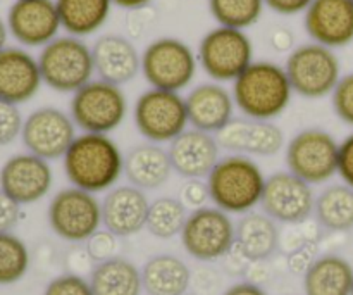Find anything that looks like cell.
<instances>
[{
  "label": "cell",
  "instance_id": "38",
  "mask_svg": "<svg viewBox=\"0 0 353 295\" xmlns=\"http://www.w3.org/2000/svg\"><path fill=\"white\" fill-rule=\"evenodd\" d=\"M179 200L185 204L186 209L195 211L207 206V200H210L209 189H207L205 180H186L179 190Z\"/></svg>",
  "mask_w": 353,
  "mask_h": 295
},
{
  "label": "cell",
  "instance_id": "28",
  "mask_svg": "<svg viewBox=\"0 0 353 295\" xmlns=\"http://www.w3.org/2000/svg\"><path fill=\"white\" fill-rule=\"evenodd\" d=\"M62 30L85 38L102 30L112 12V0H55Z\"/></svg>",
  "mask_w": 353,
  "mask_h": 295
},
{
  "label": "cell",
  "instance_id": "22",
  "mask_svg": "<svg viewBox=\"0 0 353 295\" xmlns=\"http://www.w3.org/2000/svg\"><path fill=\"white\" fill-rule=\"evenodd\" d=\"M41 85L38 57L23 47H6L0 52V100L21 106L30 102Z\"/></svg>",
  "mask_w": 353,
  "mask_h": 295
},
{
  "label": "cell",
  "instance_id": "15",
  "mask_svg": "<svg viewBox=\"0 0 353 295\" xmlns=\"http://www.w3.org/2000/svg\"><path fill=\"white\" fill-rule=\"evenodd\" d=\"M52 185L50 162L31 152L10 155L0 168V189L21 206L40 202L50 193Z\"/></svg>",
  "mask_w": 353,
  "mask_h": 295
},
{
  "label": "cell",
  "instance_id": "36",
  "mask_svg": "<svg viewBox=\"0 0 353 295\" xmlns=\"http://www.w3.org/2000/svg\"><path fill=\"white\" fill-rule=\"evenodd\" d=\"M43 295H93V290L90 280L76 273H64L48 282Z\"/></svg>",
  "mask_w": 353,
  "mask_h": 295
},
{
  "label": "cell",
  "instance_id": "26",
  "mask_svg": "<svg viewBox=\"0 0 353 295\" xmlns=\"http://www.w3.org/2000/svg\"><path fill=\"white\" fill-rule=\"evenodd\" d=\"M305 295H352L353 266L338 254H324L314 259L303 273Z\"/></svg>",
  "mask_w": 353,
  "mask_h": 295
},
{
  "label": "cell",
  "instance_id": "27",
  "mask_svg": "<svg viewBox=\"0 0 353 295\" xmlns=\"http://www.w3.org/2000/svg\"><path fill=\"white\" fill-rule=\"evenodd\" d=\"M141 283L148 295H185L192 283V272L176 256L159 254L141 268Z\"/></svg>",
  "mask_w": 353,
  "mask_h": 295
},
{
  "label": "cell",
  "instance_id": "17",
  "mask_svg": "<svg viewBox=\"0 0 353 295\" xmlns=\"http://www.w3.org/2000/svg\"><path fill=\"white\" fill-rule=\"evenodd\" d=\"M221 149L248 158H271L285 149V133L274 121L234 117L216 135Z\"/></svg>",
  "mask_w": 353,
  "mask_h": 295
},
{
  "label": "cell",
  "instance_id": "8",
  "mask_svg": "<svg viewBox=\"0 0 353 295\" xmlns=\"http://www.w3.org/2000/svg\"><path fill=\"white\" fill-rule=\"evenodd\" d=\"M340 142L323 128H305L285 149L288 171L309 185H324L338 175Z\"/></svg>",
  "mask_w": 353,
  "mask_h": 295
},
{
  "label": "cell",
  "instance_id": "13",
  "mask_svg": "<svg viewBox=\"0 0 353 295\" xmlns=\"http://www.w3.org/2000/svg\"><path fill=\"white\" fill-rule=\"evenodd\" d=\"M71 114L59 107H40L24 117L21 140L26 152L45 161L62 159L78 137Z\"/></svg>",
  "mask_w": 353,
  "mask_h": 295
},
{
  "label": "cell",
  "instance_id": "23",
  "mask_svg": "<svg viewBox=\"0 0 353 295\" xmlns=\"http://www.w3.org/2000/svg\"><path fill=\"white\" fill-rule=\"evenodd\" d=\"M93 66L99 79L126 85L141 73V54L123 35H102L92 47Z\"/></svg>",
  "mask_w": 353,
  "mask_h": 295
},
{
  "label": "cell",
  "instance_id": "19",
  "mask_svg": "<svg viewBox=\"0 0 353 295\" xmlns=\"http://www.w3.org/2000/svg\"><path fill=\"white\" fill-rule=\"evenodd\" d=\"M221 145L216 135L190 126L169 144L172 169L185 180H207L219 162Z\"/></svg>",
  "mask_w": 353,
  "mask_h": 295
},
{
  "label": "cell",
  "instance_id": "2",
  "mask_svg": "<svg viewBox=\"0 0 353 295\" xmlns=\"http://www.w3.org/2000/svg\"><path fill=\"white\" fill-rule=\"evenodd\" d=\"M233 99L245 117L274 121L290 107L293 88L285 66L254 61L233 82Z\"/></svg>",
  "mask_w": 353,
  "mask_h": 295
},
{
  "label": "cell",
  "instance_id": "25",
  "mask_svg": "<svg viewBox=\"0 0 353 295\" xmlns=\"http://www.w3.org/2000/svg\"><path fill=\"white\" fill-rule=\"evenodd\" d=\"M279 245V228L264 211H252L243 214L236 223L234 249L245 261H265Z\"/></svg>",
  "mask_w": 353,
  "mask_h": 295
},
{
  "label": "cell",
  "instance_id": "32",
  "mask_svg": "<svg viewBox=\"0 0 353 295\" xmlns=\"http://www.w3.org/2000/svg\"><path fill=\"white\" fill-rule=\"evenodd\" d=\"M264 0H209V10L217 26L248 30L261 21Z\"/></svg>",
  "mask_w": 353,
  "mask_h": 295
},
{
  "label": "cell",
  "instance_id": "37",
  "mask_svg": "<svg viewBox=\"0 0 353 295\" xmlns=\"http://www.w3.org/2000/svg\"><path fill=\"white\" fill-rule=\"evenodd\" d=\"M117 237L109 230H99L92 238L86 240V254L97 263L116 258Z\"/></svg>",
  "mask_w": 353,
  "mask_h": 295
},
{
  "label": "cell",
  "instance_id": "46",
  "mask_svg": "<svg viewBox=\"0 0 353 295\" xmlns=\"http://www.w3.org/2000/svg\"><path fill=\"white\" fill-rule=\"evenodd\" d=\"M352 2H353V0H352Z\"/></svg>",
  "mask_w": 353,
  "mask_h": 295
},
{
  "label": "cell",
  "instance_id": "14",
  "mask_svg": "<svg viewBox=\"0 0 353 295\" xmlns=\"http://www.w3.org/2000/svg\"><path fill=\"white\" fill-rule=\"evenodd\" d=\"M261 207L276 223L299 225L314 214L316 193L312 185L286 169L268 176Z\"/></svg>",
  "mask_w": 353,
  "mask_h": 295
},
{
  "label": "cell",
  "instance_id": "1",
  "mask_svg": "<svg viewBox=\"0 0 353 295\" xmlns=\"http://www.w3.org/2000/svg\"><path fill=\"white\" fill-rule=\"evenodd\" d=\"M62 166L72 187L99 196L124 176V154L109 135L81 133L62 158Z\"/></svg>",
  "mask_w": 353,
  "mask_h": 295
},
{
  "label": "cell",
  "instance_id": "43",
  "mask_svg": "<svg viewBox=\"0 0 353 295\" xmlns=\"http://www.w3.org/2000/svg\"><path fill=\"white\" fill-rule=\"evenodd\" d=\"M152 0H112L114 6L121 7V9H128V10H138L143 9V7L150 6Z\"/></svg>",
  "mask_w": 353,
  "mask_h": 295
},
{
  "label": "cell",
  "instance_id": "33",
  "mask_svg": "<svg viewBox=\"0 0 353 295\" xmlns=\"http://www.w3.org/2000/svg\"><path fill=\"white\" fill-rule=\"evenodd\" d=\"M30 249L12 231L0 234V285H14L30 269Z\"/></svg>",
  "mask_w": 353,
  "mask_h": 295
},
{
  "label": "cell",
  "instance_id": "7",
  "mask_svg": "<svg viewBox=\"0 0 353 295\" xmlns=\"http://www.w3.org/2000/svg\"><path fill=\"white\" fill-rule=\"evenodd\" d=\"M286 75L296 95L309 100L331 95L341 79V64L333 48L310 41L299 45L286 59Z\"/></svg>",
  "mask_w": 353,
  "mask_h": 295
},
{
  "label": "cell",
  "instance_id": "31",
  "mask_svg": "<svg viewBox=\"0 0 353 295\" xmlns=\"http://www.w3.org/2000/svg\"><path fill=\"white\" fill-rule=\"evenodd\" d=\"M188 209L178 197H159L152 200L147 218V230L161 240L181 235L188 220Z\"/></svg>",
  "mask_w": 353,
  "mask_h": 295
},
{
  "label": "cell",
  "instance_id": "12",
  "mask_svg": "<svg viewBox=\"0 0 353 295\" xmlns=\"http://www.w3.org/2000/svg\"><path fill=\"white\" fill-rule=\"evenodd\" d=\"M179 238L190 258L214 263L226 258L234 249L236 225L231 214L216 206H205L190 211Z\"/></svg>",
  "mask_w": 353,
  "mask_h": 295
},
{
  "label": "cell",
  "instance_id": "29",
  "mask_svg": "<svg viewBox=\"0 0 353 295\" xmlns=\"http://www.w3.org/2000/svg\"><path fill=\"white\" fill-rule=\"evenodd\" d=\"M90 285L93 295H140L143 290L141 269L130 259L116 256L97 263L90 275Z\"/></svg>",
  "mask_w": 353,
  "mask_h": 295
},
{
  "label": "cell",
  "instance_id": "18",
  "mask_svg": "<svg viewBox=\"0 0 353 295\" xmlns=\"http://www.w3.org/2000/svg\"><path fill=\"white\" fill-rule=\"evenodd\" d=\"M310 40L327 48L347 47L353 41L352 0H312L303 12Z\"/></svg>",
  "mask_w": 353,
  "mask_h": 295
},
{
  "label": "cell",
  "instance_id": "40",
  "mask_svg": "<svg viewBox=\"0 0 353 295\" xmlns=\"http://www.w3.org/2000/svg\"><path fill=\"white\" fill-rule=\"evenodd\" d=\"M338 176L345 185L353 189V133L340 142V158H338Z\"/></svg>",
  "mask_w": 353,
  "mask_h": 295
},
{
  "label": "cell",
  "instance_id": "47",
  "mask_svg": "<svg viewBox=\"0 0 353 295\" xmlns=\"http://www.w3.org/2000/svg\"><path fill=\"white\" fill-rule=\"evenodd\" d=\"M185 295H186V294H185Z\"/></svg>",
  "mask_w": 353,
  "mask_h": 295
},
{
  "label": "cell",
  "instance_id": "35",
  "mask_svg": "<svg viewBox=\"0 0 353 295\" xmlns=\"http://www.w3.org/2000/svg\"><path fill=\"white\" fill-rule=\"evenodd\" d=\"M331 102L334 114L345 124L353 128V73L341 76L334 92L331 93Z\"/></svg>",
  "mask_w": 353,
  "mask_h": 295
},
{
  "label": "cell",
  "instance_id": "10",
  "mask_svg": "<svg viewBox=\"0 0 353 295\" xmlns=\"http://www.w3.org/2000/svg\"><path fill=\"white\" fill-rule=\"evenodd\" d=\"M196 57L210 82L233 83L254 62V45L243 30L216 26L202 37Z\"/></svg>",
  "mask_w": 353,
  "mask_h": 295
},
{
  "label": "cell",
  "instance_id": "16",
  "mask_svg": "<svg viewBox=\"0 0 353 295\" xmlns=\"http://www.w3.org/2000/svg\"><path fill=\"white\" fill-rule=\"evenodd\" d=\"M9 35L23 47H41L62 30L55 0H16L7 12Z\"/></svg>",
  "mask_w": 353,
  "mask_h": 295
},
{
  "label": "cell",
  "instance_id": "9",
  "mask_svg": "<svg viewBox=\"0 0 353 295\" xmlns=\"http://www.w3.org/2000/svg\"><path fill=\"white\" fill-rule=\"evenodd\" d=\"M133 121L147 142L171 144L190 126L185 97L169 90H145L134 102Z\"/></svg>",
  "mask_w": 353,
  "mask_h": 295
},
{
  "label": "cell",
  "instance_id": "42",
  "mask_svg": "<svg viewBox=\"0 0 353 295\" xmlns=\"http://www.w3.org/2000/svg\"><path fill=\"white\" fill-rule=\"evenodd\" d=\"M223 295H268L261 285L252 282H240L231 285Z\"/></svg>",
  "mask_w": 353,
  "mask_h": 295
},
{
  "label": "cell",
  "instance_id": "30",
  "mask_svg": "<svg viewBox=\"0 0 353 295\" xmlns=\"http://www.w3.org/2000/svg\"><path fill=\"white\" fill-rule=\"evenodd\" d=\"M321 227L331 231H348L353 228V189L345 183L326 187L316 196L314 207Z\"/></svg>",
  "mask_w": 353,
  "mask_h": 295
},
{
  "label": "cell",
  "instance_id": "34",
  "mask_svg": "<svg viewBox=\"0 0 353 295\" xmlns=\"http://www.w3.org/2000/svg\"><path fill=\"white\" fill-rule=\"evenodd\" d=\"M24 117L19 106L0 100V147L9 145L21 138L23 133Z\"/></svg>",
  "mask_w": 353,
  "mask_h": 295
},
{
  "label": "cell",
  "instance_id": "21",
  "mask_svg": "<svg viewBox=\"0 0 353 295\" xmlns=\"http://www.w3.org/2000/svg\"><path fill=\"white\" fill-rule=\"evenodd\" d=\"M190 126L217 135L234 120L233 93L223 83L205 82L193 86L185 97Z\"/></svg>",
  "mask_w": 353,
  "mask_h": 295
},
{
  "label": "cell",
  "instance_id": "41",
  "mask_svg": "<svg viewBox=\"0 0 353 295\" xmlns=\"http://www.w3.org/2000/svg\"><path fill=\"white\" fill-rule=\"evenodd\" d=\"M265 7L281 16H296L305 12L312 0H264Z\"/></svg>",
  "mask_w": 353,
  "mask_h": 295
},
{
  "label": "cell",
  "instance_id": "6",
  "mask_svg": "<svg viewBox=\"0 0 353 295\" xmlns=\"http://www.w3.org/2000/svg\"><path fill=\"white\" fill-rule=\"evenodd\" d=\"M196 69V52L179 38H157L141 52V75L150 88L179 93L192 85Z\"/></svg>",
  "mask_w": 353,
  "mask_h": 295
},
{
  "label": "cell",
  "instance_id": "5",
  "mask_svg": "<svg viewBox=\"0 0 353 295\" xmlns=\"http://www.w3.org/2000/svg\"><path fill=\"white\" fill-rule=\"evenodd\" d=\"M69 114L81 133L110 135L128 116V99L123 86L92 79L72 93Z\"/></svg>",
  "mask_w": 353,
  "mask_h": 295
},
{
  "label": "cell",
  "instance_id": "3",
  "mask_svg": "<svg viewBox=\"0 0 353 295\" xmlns=\"http://www.w3.org/2000/svg\"><path fill=\"white\" fill-rule=\"evenodd\" d=\"M265 180L268 176L254 158L228 154L219 159L205 182L214 206L243 216L261 206Z\"/></svg>",
  "mask_w": 353,
  "mask_h": 295
},
{
  "label": "cell",
  "instance_id": "48",
  "mask_svg": "<svg viewBox=\"0 0 353 295\" xmlns=\"http://www.w3.org/2000/svg\"><path fill=\"white\" fill-rule=\"evenodd\" d=\"M352 295H353V294H352Z\"/></svg>",
  "mask_w": 353,
  "mask_h": 295
},
{
  "label": "cell",
  "instance_id": "24",
  "mask_svg": "<svg viewBox=\"0 0 353 295\" xmlns=\"http://www.w3.org/2000/svg\"><path fill=\"white\" fill-rule=\"evenodd\" d=\"M172 171L169 152L162 145L145 142L124 154V176L130 185L141 190L161 189Z\"/></svg>",
  "mask_w": 353,
  "mask_h": 295
},
{
  "label": "cell",
  "instance_id": "20",
  "mask_svg": "<svg viewBox=\"0 0 353 295\" xmlns=\"http://www.w3.org/2000/svg\"><path fill=\"white\" fill-rule=\"evenodd\" d=\"M148 200L145 190L133 185H117L102 199V225L117 238L133 237L147 228Z\"/></svg>",
  "mask_w": 353,
  "mask_h": 295
},
{
  "label": "cell",
  "instance_id": "39",
  "mask_svg": "<svg viewBox=\"0 0 353 295\" xmlns=\"http://www.w3.org/2000/svg\"><path fill=\"white\" fill-rule=\"evenodd\" d=\"M23 216V206L0 189V234L12 231Z\"/></svg>",
  "mask_w": 353,
  "mask_h": 295
},
{
  "label": "cell",
  "instance_id": "45",
  "mask_svg": "<svg viewBox=\"0 0 353 295\" xmlns=\"http://www.w3.org/2000/svg\"><path fill=\"white\" fill-rule=\"evenodd\" d=\"M7 38H9V28L6 21L0 17V52L7 47Z\"/></svg>",
  "mask_w": 353,
  "mask_h": 295
},
{
  "label": "cell",
  "instance_id": "44",
  "mask_svg": "<svg viewBox=\"0 0 353 295\" xmlns=\"http://www.w3.org/2000/svg\"><path fill=\"white\" fill-rule=\"evenodd\" d=\"M292 35H290V31H278V33L272 37V44L276 45V48L278 50H286V48L292 47Z\"/></svg>",
  "mask_w": 353,
  "mask_h": 295
},
{
  "label": "cell",
  "instance_id": "4",
  "mask_svg": "<svg viewBox=\"0 0 353 295\" xmlns=\"http://www.w3.org/2000/svg\"><path fill=\"white\" fill-rule=\"evenodd\" d=\"M43 85L59 93H74L95 75L92 47L83 38L59 35L38 55Z\"/></svg>",
  "mask_w": 353,
  "mask_h": 295
},
{
  "label": "cell",
  "instance_id": "11",
  "mask_svg": "<svg viewBox=\"0 0 353 295\" xmlns=\"http://www.w3.org/2000/svg\"><path fill=\"white\" fill-rule=\"evenodd\" d=\"M47 220L59 238L72 244L92 238L102 225V200L78 187L59 190L48 202Z\"/></svg>",
  "mask_w": 353,
  "mask_h": 295
}]
</instances>
